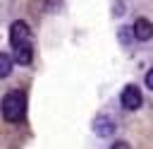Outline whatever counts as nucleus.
Listing matches in <instances>:
<instances>
[{
    "label": "nucleus",
    "instance_id": "obj_2",
    "mask_svg": "<svg viewBox=\"0 0 153 149\" xmlns=\"http://www.w3.org/2000/svg\"><path fill=\"white\" fill-rule=\"evenodd\" d=\"M120 101H122V108H127V111H136V108L141 106L143 96H141L139 87L129 84V87H124V89H122V94H120Z\"/></svg>",
    "mask_w": 153,
    "mask_h": 149
},
{
    "label": "nucleus",
    "instance_id": "obj_1",
    "mask_svg": "<svg viewBox=\"0 0 153 149\" xmlns=\"http://www.w3.org/2000/svg\"><path fill=\"white\" fill-rule=\"evenodd\" d=\"M2 118L7 123H19L24 118V111H26V101H24V94L22 91H7L2 96Z\"/></svg>",
    "mask_w": 153,
    "mask_h": 149
},
{
    "label": "nucleus",
    "instance_id": "obj_5",
    "mask_svg": "<svg viewBox=\"0 0 153 149\" xmlns=\"http://www.w3.org/2000/svg\"><path fill=\"white\" fill-rule=\"evenodd\" d=\"M31 60H33V48H31V41L14 46V62H19V65H31Z\"/></svg>",
    "mask_w": 153,
    "mask_h": 149
},
{
    "label": "nucleus",
    "instance_id": "obj_6",
    "mask_svg": "<svg viewBox=\"0 0 153 149\" xmlns=\"http://www.w3.org/2000/svg\"><path fill=\"white\" fill-rule=\"evenodd\" d=\"M131 31H134V36H136L139 41H148V38L153 36V24H151L146 17H141V19L134 22V29H131Z\"/></svg>",
    "mask_w": 153,
    "mask_h": 149
},
{
    "label": "nucleus",
    "instance_id": "obj_8",
    "mask_svg": "<svg viewBox=\"0 0 153 149\" xmlns=\"http://www.w3.org/2000/svg\"><path fill=\"white\" fill-rule=\"evenodd\" d=\"M146 87H148V89H153V67L146 72Z\"/></svg>",
    "mask_w": 153,
    "mask_h": 149
},
{
    "label": "nucleus",
    "instance_id": "obj_9",
    "mask_svg": "<svg viewBox=\"0 0 153 149\" xmlns=\"http://www.w3.org/2000/svg\"><path fill=\"white\" fill-rule=\"evenodd\" d=\"M110 149H129V144H127V142H115Z\"/></svg>",
    "mask_w": 153,
    "mask_h": 149
},
{
    "label": "nucleus",
    "instance_id": "obj_3",
    "mask_svg": "<svg viewBox=\"0 0 153 149\" xmlns=\"http://www.w3.org/2000/svg\"><path fill=\"white\" fill-rule=\"evenodd\" d=\"M29 36H31V31H29L26 22L17 19V22L12 24V29H10V41H12V48H14V46H19V43H26V41H29Z\"/></svg>",
    "mask_w": 153,
    "mask_h": 149
},
{
    "label": "nucleus",
    "instance_id": "obj_4",
    "mask_svg": "<svg viewBox=\"0 0 153 149\" xmlns=\"http://www.w3.org/2000/svg\"><path fill=\"white\" fill-rule=\"evenodd\" d=\"M93 130H96V135H100V137H110V135L115 132V120H112L110 115H98V118L93 120Z\"/></svg>",
    "mask_w": 153,
    "mask_h": 149
},
{
    "label": "nucleus",
    "instance_id": "obj_7",
    "mask_svg": "<svg viewBox=\"0 0 153 149\" xmlns=\"http://www.w3.org/2000/svg\"><path fill=\"white\" fill-rule=\"evenodd\" d=\"M12 58L7 55V53H0V77H7L10 72H12Z\"/></svg>",
    "mask_w": 153,
    "mask_h": 149
}]
</instances>
